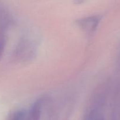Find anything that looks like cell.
Segmentation results:
<instances>
[{
  "label": "cell",
  "instance_id": "1",
  "mask_svg": "<svg viewBox=\"0 0 120 120\" xmlns=\"http://www.w3.org/2000/svg\"><path fill=\"white\" fill-rule=\"evenodd\" d=\"M41 102L38 101L33 105L30 112V120H39L41 115Z\"/></svg>",
  "mask_w": 120,
  "mask_h": 120
},
{
  "label": "cell",
  "instance_id": "2",
  "mask_svg": "<svg viewBox=\"0 0 120 120\" xmlns=\"http://www.w3.org/2000/svg\"><path fill=\"white\" fill-rule=\"evenodd\" d=\"M24 117L23 112H19L14 116L12 120H24Z\"/></svg>",
  "mask_w": 120,
  "mask_h": 120
}]
</instances>
